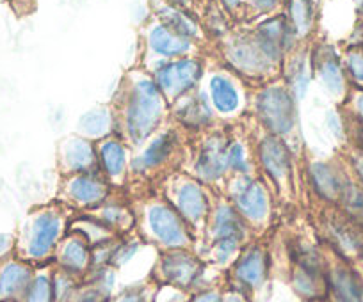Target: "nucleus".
Wrapping results in <instances>:
<instances>
[{"label":"nucleus","mask_w":363,"mask_h":302,"mask_svg":"<svg viewBox=\"0 0 363 302\" xmlns=\"http://www.w3.org/2000/svg\"><path fill=\"white\" fill-rule=\"evenodd\" d=\"M164 100L153 79H139L130 89L125 110V124L134 142H141L155 130L162 117Z\"/></svg>","instance_id":"nucleus-1"},{"label":"nucleus","mask_w":363,"mask_h":302,"mask_svg":"<svg viewBox=\"0 0 363 302\" xmlns=\"http://www.w3.org/2000/svg\"><path fill=\"white\" fill-rule=\"evenodd\" d=\"M257 112L264 127L277 137L289 135L296 128L294 95L289 88L269 86L258 95Z\"/></svg>","instance_id":"nucleus-2"},{"label":"nucleus","mask_w":363,"mask_h":302,"mask_svg":"<svg viewBox=\"0 0 363 302\" xmlns=\"http://www.w3.org/2000/svg\"><path fill=\"white\" fill-rule=\"evenodd\" d=\"M201 73H203V68L196 59H162V62L153 71V81L164 96L178 98L196 88Z\"/></svg>","instance_id":"nucleus-3"},{"label":"nucleus","mask_w":363,"mask_h":302,"mask_svg":"<svg viewBox=\"0 0 363 302\" xmlns=\"http://www.w3.org/2000/svg\"><path fill=\"white\" fill-rule=\"evenodd\" d=\"M225 57L237 71L247 75V77L267 75L269 69L274 66L262 52L253 33L237 34V36L230 37L225 45Z\"/></svg>","instance_id":"nucleus-4"},{"label":"nucleus","mask_w":363,"mask_h":302,"mask_svg":"<svg viewBox=\"0 0 363 302\" xmlns=\"http://www.w3.org/2000/svg\"><path fill=\"white\" fill-rule=\"evenodd\" d=\"M253 36L257 43L260 45L262 52L267 55V59L274 66L298 43V36L292 30L287 16L280 15L269 16L264 22L258 23L257 29L253 30Z\"/></svg>","instance_id":"nucleus-5"},{"label":"nucleus","mask_w":363,"mask_h":302,"mask_svg":"<svg viewBox=\"0 0 363 302\" xmlns=\"http://www.w3.org/2000/svg\"><path fill=\"white\" fill-rule=\"evenodd\" d=\"M228 144L225 135H208L200 146L194 161V171L205 182H214L226 173L228 165Z\"/></svg>","instance_id":"nucleus-6"},{"label":"nucleus","mask_w":363,"mask_h":302,"mask_svg":"<svg viewBox=\"0 0 363 302\" xmlns=\"http://www.w3.org/2000/svg\"><path fill=\"white\" fill-rule=\"evenodd\" d=\"M313 73L319 77L320 84L328 93L335 96H344L347 93V77L340 55L330 45H320L312 55Z\"/></svg>","instance_id":"nucleus-7"},{"label":"nucleus","mask_w":363,"mask_h":302,"mask_svg":"<svg viewBox=\"0 0 363 302\" xmlns=\"http://www.w3.org/2000/svg\"><path fill=\"white\" fill-rule=\"evenodd\" d=\"M148 48L160 59L186 57L194 48V41L180 36L162 22L153 23L148 30Z\"/></svg>","instance_id":"nucleus-8"},{"label":"nucleus","mask_w":363,"mask_h":302,"mask_svg":"<svg viewBox=\"0 0 363 302\" xmlns=\"http://www.w3.org/2000/svg\"><path fill=\"white\" fill-rule=\"evenodd\" d=\"M260 162L274 182L284 183L291 178V153L277 135H269L260 144Z\"/></svg>","instance_id":"nucleus-9"},{"label":"nucleus","mask_w":363,"mask_h":302,"mask_svg":"<svg viewBox=\"0 0 363 302\" xmlns=\"http://www.w3.org/2000/svg\"><path fill=\"white\" fill-rule=\"evenodd\" d=\"M313 190L326 201H340L347 176L330 162H312L308 168Z\"/></svg>","instance_id":"nucleus-10"},{"label":"nucleus","mask_w":363,"mask_h":302,"mask_svg":"<svg viewBox=\"0 0 363 302\" xmlns=\"http://www.w3.org/2000/svg\"><path fill=\"white\" fill-rule=\"evenodd\" d=\"M233 201L242 215L250 219H262L267 214L269 201L264 187L255 180L242 176L233 187Z\"/></svg>","instance_id":"nucleus-11"},{"label":"nucleus","mask_w":363,"mask_h":302,"mask_svg":"<svg viewBox=\"0 0 363 302\" xmlns=\"http://www.w3.org/2000/svg\"><path fill=\"white\" fill-rule=\"evenodd\" d=\"M216 237H218V252L219 260H226L237 249V244L242 238V224L240 219L232 208L221 207L216 215Z\"/></svg>","instance_id":"nucleus-12"},{"label":"nucleus","mask_w":363,"mask_h":302,"mask_svg":"<svg viewBox=\"0 0 363 302\" xmlns=\"http://www.w3.org/2000/svg\"><path fill=\"white\" fill-rule=\"evenodd\" d=\"M150 226L153 233L167 245H180L187 240L186 230L182 226L180 217L171 208L164 204H155L148 214Z\"/></svg>","instance_id":"nucleus-13"},{"label":"nucleus","mask_w":363,"mask_h":302,"mask_svg":"<svg viewBox=\"0 0 363 302\" xmlns=\"http://www.w3.org/2000/svg\"><path fill=\"white\" fill-rule=\"evenodd\" d=\"M62 165L66 171L73 173H93L99 164V153L89 141L80 137H72L61 148Z\"/></svg>","instance_id":"nucleus-14"},{"label":"nucleus","mask_w":363,"mask_h":302,"mask_svg":"<svg viewBox=\"0 0 363 302\" xmlns=\"http://www.w3.org/2000/svg\"><path fill=\"white\" fill-rule=\"evenodd\" d=\"M59 230H61V222L55 214L47 211L34 219L33 230H30L29 255L33 258H43L54 245Z\"/></svg>","instance_id":"nucleus-15"},{"label":"nucleus","mask_w":363,"mask_h":302,"mask_svg":"<svg viewBox=\"0 0 363 302\" xmlns=\"http://www.w3.org/2000/svg\"><path fill=\"white\" fill-rule=\"evenodd\" d=\"M157 15H159V22H162L164 25L169 27L171 30H174V33L180 34V36L187 37V40L191 41L200 40V23L196 22V18H194L187 9L164 2V4L157 9Z\"/></svg>","instance_id":"nucleus-16"},{"label":"nucleus","mask_w":363,"mask_h":302,"mask_svg":"<svg viewBox=\"0 0 363 302\" xmlns=\"http://www.w3.org/2000/svg\"><path fill=\"white\" fill-rule=\"evenodd\" d=\"M177 112L182 123L193 128H201L212 121V107L207 96L201 95V93L184 95Z\"/></svg>","instance_id":"nucleus-17"},{"label":"nucleus","mask_w":363,"mask_h":302,"mask_svg":"<svg viewBox=\"0 0 363 302\" xmlns=\"http://www.w3.org/2000/svg\"><path fill=\"white\" fill-rule=\"evenodd\" d=\"M69 196L82 204L100 203L107 196V185L96 173H79L69 180Z\"/></svg>","instance_id":"nucleus-18"},{"label":"nucleus","mask_w":363,"mask_h":302,"mask_svg":"<svg viewBox=\"0 0 363 302\" xmlns=\"http://www.w3.org/2000/svg\"><path fill=\"white\" fill-rule=\"evenodd\" d=\"M358 226L354 221H345V219H331L328 224L331 238H333L335 245L340 249L344 255L354 256L359 255L363 249V238L359 233Z\"/></svg>","instance_id":"nucleus-19"},{"label":"nucleus","mask_w":363,"mask_h":302,"mask_svg":"<svg viewBox=\"0 0 363 302\" xmlns=\"http://www.w3.org/2000/svg\"><path fill=\"white\" fill-rule=\"evenodd\" d=\"M174 148V137L173 134H160L146 146L145 151L135 158L134 171H150V169H157L162 165L164 162L169 158L171 151Z\"/></svg>","instance_id":"nucleus-20"},{"label":"nucleus","mask_w":363,"mask_h":302,"mask_svg":"<svg viewBox=\"0 0 363 302\" xmlns=\"http://www.w3.org/2000/svg\"><path fill=\"white\" fill-rule=\"evenodd\" d=\"M208 95H211L212 105L221 114H232L239 109V91L235 84L226 75H214L208 82Z\"/></svg>","instance_id":"nucleus-21"},{"label":"nucleus","mask_w":363,"mask_h":302,"mask_svg":"<svg viewBox=\"0 0 363 302\" xmlns=\"http://www.w3.org/2000/svg\"><path fill=\"white\" fill-rule=\"evenodd\" d=\"M287 20L298 40L310 36L315 25V6L312 0H287Z\"/></svg>","instance_id":"nucleus-22"},{"label":"nucleus","mask_w":363,"mask_h":302,"mask_svg":"<svg viewBox=\"0 0 363 302\" xmlns=\"http://www.w3.org/2000/svg\"><path fill=\"white\" fill-rule=\"evenodd\" d=\"M177 204L180 208V214L191 221H198L203 217L207 210V199L205 194L196 183L184 182L177 189Z\"/></svg>","instance_id":"nucleus-23"},{"label":"nucleus","mask_w":363,"mask_h":302,"mask_svg":"<svg viewBox=\"0 0 363 302\" xmlns=\"http://www.w3.org/2000/svg\"><path fill=\"white\" fill-rule=\"evenodd\" d=\"M30 270L18 262H11L0 270V295L6 298L16 297L29 288Z\"/></svg>","instance_id":"nucleus-24"},{"label":"nucleus","mask_w":363,"mask_h":302,"mask_svg":"<svg viewBox=\"0 0 363 302\" xmlns=\"http://www.w3.org/2000/svg\"><path fill=\"white\" fill-rule=\"evenodd\" d=\"M312 57L306 52H296L287 66V82L292 95L303 96L312 81Z\"/></svg>","instance_id":"nucleus-25"},{"label":"nucleus","mask_w":363,"mask_h":302,"mask_svg":"<svg viewBox=\"0 0 363 302\" xmlns=\"http://www.w3.org/2000/svg\"><path fill=\"white\" fill-rule=\"evenodd\" d=\"M99 158L102 164L104 171L111 176V178H118L127 169V148L123 142L118 139H106L100 144Z\"/></svg>","instance_id":"nucleus-26"},{"label":"nucleus","mask_w":363,"mask_h":302,"mask_svg":"<svg viewBox=\"0 0 363 302\" xmlns=\"http://www.w3.org/2000/svg\"><path fill=\"white\" fill-rule=\"evenodd\" d=\"M198 263L187 255H171L164 260V274L173 283L187 286L193 283L198 276Z\"/></svg>","instance_id":"nucleus-27"},{"label":"nucleus","mask_w":363,"mask_h":302,"mask_svg":"<svg viewBox=\"0 0 363 302\" xmlns=\"http://www.w3.org/2000/svg\"><path fill=\"white\" fill-rule=\"evenodd\" d=\"M113 112L107 107H99L84 114L79 121V128L87 137H106L113 130Z\"/></svg>","instance_id":"nucleus-28"},{"label":"nucleus","mask_w":363,"mask_h":302,"mask_svg":"<svg viewBox=\"0 0 363 302\" xmlns=\"http://www.w3.org/2000/svg\"><path fill=\"white\" fill-rule=\"evenodd\" d=\"M265 256L260 249H251L237 265V277L250 286H257L265 277Z\"/></svg>","instance_id":"nucleus-29"},{"label":"nucleus","mask_w":363,"mask_h":302,"mask_svg":"<svg viewBox=\"0 0 363 302\" xmlns=\"http://www.w3.org/2000/svg\"><path fill=\"white\" fill-rule=\"evenodd\" d=\"M331 284L340 302H363V288L354 276L345 269H337L331 276Z\"/></svg>","instance_id":"nucleus-30"},{"label":"nucleus","mask_w":363,"mask_h":302,"mask_svg":"<svg viewBox=\"0 0 363 302\" xmlns=\"http://www.w3.org/2000/svg\"><path fill=\"white\" fill-rule=\"evenodd\" d=\"M338 203H342L349 219H352L356 224L363 226V187L359 183H352L347 178Z\"/></svg>","instance_id":"nucleus-31"},{"label":"nucleus","mask_w":363,"mask_h":302,"mask_svg":"<svg viewBox=\"0 0 363 302\" xmlns=\"http://www.w3.org/2000/svg\"><path fill=\"white\" fill-rule=\"evenodd\" d=\"M344 69L347 81L354 86L356 89L363 91V48L362 47H351L345 52L344 59Z\"/></svg>","instance_id":"nucleus-32"},{"label":"nucleus","mask_w":363,"mask_h":302,"mask_svg":"<svg viewBox=\"0 0 363 302\" xmlns=\"http://www.w3.org/2000/svg\"><path fill=\"white\" fill-rule=\"evenodd\" d=\"M62 263L69 270H80L87 263V249L80 240H72L62 249Z\"/></svg>","instance_id":"nucleus-33"},{"label":"nucleus","mask_w":363,"mask_h":302,"mask_svg":"<svg viewBox=\"0 0 363 302\" xmlns=\"http://www.w3.org/2000/svg\"><path fill=\"white\" fill-rule=\"evenodd\" d=\"M26 294L27 302H50L52 295H54V288H52L50 279L47 276H40L30 281Z\"/></svg>","instance_id":"nucleus-34"},{"label":"nucleus","mask_w":363,"mask_h":302,"mask_svg":"<svg viewBox=\"0 0 363 302\" xmlns=\"http://www.w3.org/2000/svg\"><path fill=\"white\" fill-rule=\"evenodd\" d=\"M228 165L240 175H247V171L251 169L250 161L246 157V149L240 142H230L228 144Z\"/></svg>","instance_id":"nucleus-35"},{"label":"nucleus","mask_w":363,"mask_h":302,"mask_svg":"<svg viewBox=\"0 0 363 302\" xmlns=\"http://www.w3.org/2000/svg\"><path fill=\"white\" fill-rule=\"evenodd\" d=\"M347 161H349V168H351V171L354 173L356 180H358L359 185L363 187V153L356 148V146L352 148L351 153L347 155Z\"/></svg>","instance_id":"nucleus-36"},{"label":"nucleus","mask_w":363,"mask_h":302,"mask_svg":"<svg viewBox=\"0 0 363 302\" xmlns=\"http://www.w3.org/2000/svg\"><path fill=\"white\" fill-rule=\"evenodd\" d=\"M246 4L258 15H265V13L274 11L280 4V0H246Z\"/></svg>","instance_id":"nucleus-37"},{"label":"nucleus","mask_w":363,"mask_h":302,"mask_svg":"<svg viewBox=\"0 0 363 302\" xmlns=\"http://www.w3.org/2000/svg\"><path fill=\"white\" fill-rule=\"evenodd\" d=\"M351 107L352 114L356 117V123L363 124V91L362 89H356L354 95H351Z\"/></svg>","instance_id":"nucleus-38"},{"label":"nucleus","mask_w":363,"mask_h":302,"mask_svg":"<svg viewBox=\"0 0 363 302\" xmlns=\"http://www.w3.org/2000/svg\"><path fill=\"white\" fill-rule=\"evenodd\" d=\"M240 4H242V0H221V6L230 13L237 11L240 8Z\"/></svg>","instance_id":"nucleus-39"},{"label":"nucleus","mask_w":363,"mask_h":302,"mask_svg":"<svg viewBox=\"0 0 363 302\" xmlns=\"http://www.w3.org/2000/svg\"><path fill=\"white\" fill-rule=\"evenodd\" d=\"M354 142H356V148L359 149L363 153V124H358L354 130Z\"/></svg>","instance_id":"nucleus-40"},{"label":"nucleus","mask_w":363,"mask_h":302,"mask_svg":"<svg viewBox=\"0 0 363 302\" xmlns=\"http://www.w3.org/2000/svg\"><path fill=\"white\" fill-rule=\"evenodd\" d=\"M9 245H11V237L6 233H0V255H4L9 249Z\"/></svg>","instance_id":"nucleus-41"},{"label":"nucleus","mask_w":363,"mask_h":302,"mask_svg":"<svg viewBox=\"0 0 363 302\" xmlns=\"http://www.w3.org/2000/svg\"><path fill=\"white\" fill-rule=\"evenodd\" d=\"M96 301H99V294H96V291H86V294H84L77 302H96Z\"/></svg>","instance_id":"nucleus-42"},{"label":"nucleus","mask_w":363,"mask_h":302,"mask_svg":"<svg viewBox=\"0 0 363 302\" xmlns=\"http://www.w3.org/2000/svg\"><path fill=\"white\" fill-rule=\"evenodd\" d=\"M164 2H167V4L178 6V8H184V9H187L191 4H193V0H164Z\"/></svg>","instance_id":"nucleus-43"},{"label":"nucleus","mask_w":363,"mask_h":302,"mask_svg":"<svg viewBox=\"0 0 363 302\" xmlns=\"http://www.w3.org/2000/svg\"><path fill=\"white\" fill-rule=\"evenodd\" d=\"M194 302H219V298L216 294H207V295H201V297L196 298Z\"/></svg>","instance_id":"nucleus-44"},{"label":"nucleus","mask_w":363,"mask_h":302,"mask_svg":"<svg viewBox=\"0 0 363 302\" xmlns=\"http://www.w3.org/2000/svg\"><path fill=\"white\" fill-rule=\"evenodd\" d=\"M34 0H13V4H15V8H29V6H33Z\"/></svg>","instance_id":"nucleus-45"},{"label":"nucleus","mask_w":363,"mask_h":302,"mask_svg":"<svg viewBox=\"0 0 363 302\" xmlns=\"http://www.w3.org/2000/svg\"><path fill=\"white\" fill-rule=\"evenodd\" d=\"M120 302H139L138 297H134V295H128V297H123Z\"/></svg>","instance_id":"nucleus-46"},{"label":"nucleus","mask_w":363,"mask_h":302,"mask_svg":"<svg viewBox=\"0 0 363 302\" xmlns=\"http://www.w3.org/2000/svg\"><path fill=\"white\" fill-rule=\"evenodd\" d=\"M228 302H242V301H240V298L237 297V295H233V297L228 298Z\"/></svg>","instance_id":"nucleus-47"},{"label":"nucleus","mask_w":363,"mask_h":302,"mask_svg":"<svg viewBox=\"0 0 363 302\" xmlns=\"http://www.w3.org/2000/svg\"><path fill=\"white\" fill-rule=\"evenodd\" d=\"M356 4H358V9L363 13V0H356Z\"/></svg>","instance_id":"nucleus-48"}]
</instances>
